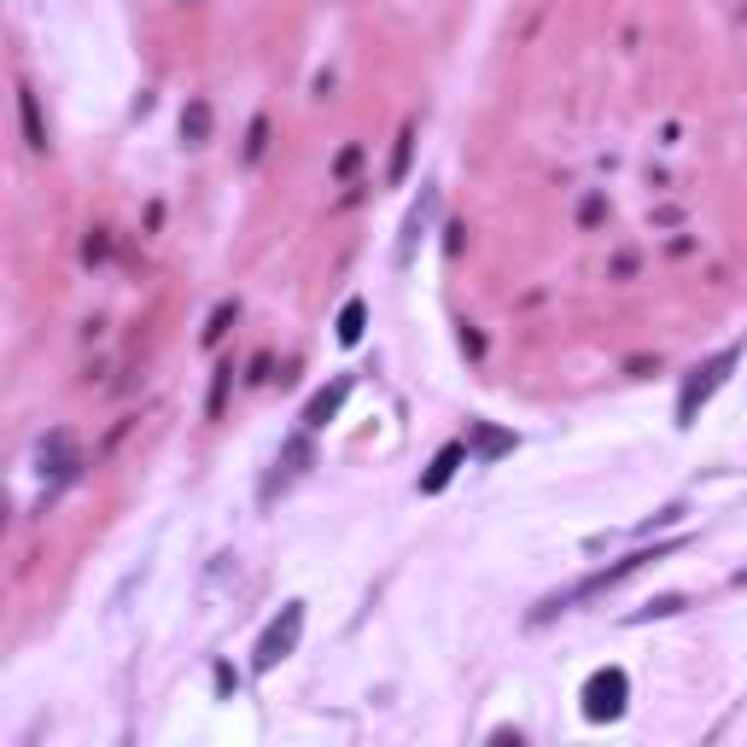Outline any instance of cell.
Segmentation results:
<instances>
[{
    "mask_svg": "<svg viewBox=\"0 0 747 747\" xmlns=\"http://www.w3.org/2000/svg\"><path fill=\"white\" fill-rule=\"evenodd\" d=\"M410 141H415V129H403L398 134V158H392V181H403V169H410Z\"/></svg>",
    "mask_w": 747,
    "mask_h": 747,
    "instance_id": "7c38bea8",
    "label": "cell"
},
{
    "mask_svg": "<svg viewBox=\"0 0 747 747\" xmlns=\"http://www.w3.org/2000/svg\"><path fill=\"white\" fill-rule=\"evenodd\" d=\"M205 123H211V111H205V106H193V111L181 117V134H193V141H199V134H205Z\"/></svg>",
    "mask_w": 747,
    "mask_h": 747,
    "instance_id": "4fadbf2b",
    "label": "cell"
},
{
    "mask_svg": "<svg viewBox=\"0 0 747 747\" xmlns=\"http://www.w3.org/2000/svg\"><path fill=\"white\" fill-rule=\"evenodd\" d=\"M304 462H310V438H293V444H286V467H281L269 485H263V497H275V485H286V479H293V473H298Z\"/></svg>",
    "mask_w": 747,
    "mask_h": 747,
    "instance_id": "30bf717a",
    "label": "cell"
},
{
    "mask_svg": "<svg viewBox=\"0 0 747 747\" xmlns=\"http://www.w3.org/2000/svg\"><path fill=\"white\" fill-rule=\"evenodd\" d=\"M742 363V345H724L719 356H707V363H695L689 368V380H684V392H677V427H695V415H701V403L719 392V386L730 380V368Z\"/></svg>",
    "mask_w": 747,
    "mask_h": 747,
    "instance_id": "6da1fadb",
    "label": "cell"
},
{
    "mask_svg": "<svg viewBox=\"0 0 747 747\" xmlns=\"http://www.w3.org/2000/svg\"><path fill=\"white\" fill-rule=\"evenodd\" d=\"M19 106H24V134H29V146H47V129H42V117H36V94L29 88H19Z\"/></svg>",
    "mask_w": 747,
    "mask_h": 747,
    "instance_id": "8fae6325",
    "label": "cell"
},
{
    "mask_svg": "<svg viewBox=\"0 0 747 747\" xmlns=\"http://www.w3.org/2000/svg\"><path fill=\"white\" fill-rule=\"evenodd\" d=\"M672 549H677V543H672ZM654 555H660V549H654ZM654 555H649V549H642V555H625V560H619V567H607V572H590V579H579V584H572V590H560V596H549V602H543V607H537V614H532V619L543 625V619H555V614H567V607H572V602H584V596H602V590H614L619 579H631V572L642 567V560H654Z\"/></svg>",
    "mask_w": 747,
    "mask_h": 747,
    "instance_id": "3957f363",
    "label": "cell"
},
{
    "mask_svg": "<svg viewBox=\"0 0 747 747\" xmlns=\"http://www.w3.org/2000/svg\"><path fill=\"white\" fill-rule=\"evenodd\" d=\"M298 637H304V602H286L281 614L263 625L258 654H251V672H275L286 654H298Z\"/></svg>",
    "mask_w": 747,
    "mask_h": 747,
    "instance_id": "7a4b0ae2",
    "label": "cell"
},
{
    "mask_svg": "<svg viewBox=\"0 0 747 747\" xmlns=\"http://www.w3.org/2000/svg\"><path fill=\"white\" fill-rule=\"evenodd\" d=\"M363 328H368V304L363 298H345V310H339V345H363Z\"/></svg>",
    "mask_w": 747,
    "mask_h": 747,
    "instance_id": "9c48e42d",
    "label": "cell"
},
{
    "mask_svg": "<svg viewBox=\"0 0 747 747\" xmlns=\"http://www.w3.org/2000/svg\"><path fill=\"white\" fill-rule=\"evenodd\" d=\"M625 701H631V677H625L619 666H602V672H590V684H584V719L590 724H607V719H619Z\"/></svg>",
    "mask_w": 747,
    "mask_h": 747,
    "instance_id": "277c9868",
    "label": "cell"
},
{
    "mask_svg": "<svg viewBox=\"0 0 747 747\" xmlns=\"http://www.w3.org/2000/svg\"><path fill=\"white\" fill-rule=\"evenodd\" d=\"M432 216H438V181H427V187H420V199H415L410 223H403V240H398V269H410L415 246L427 240V228H432Z\"/></svg>",
    "mask_w": 747,
    "mask_h": 747,
    "instance_id": "5b68a950",
    "label": "cell"
},
{
    "mask_svg": "<svg viewBox=\"0 0 747 747\" xmlns=\"http://www.w3.org/2000/svg\"><path fill=\"white\" fill-rule=\"evenodd\" d=\"M462 462H467V444H444V450H438L432 467L420 473V497H438V490L455 479V467H462Z\"/></svg>",
    "mask_w": 747,
    "mask_h": 747,
    "instance_id": "52a82bcc",
    "label": "cell"
},
{
    "mask_svg": "<svg viewBox=\"0 0 747 747\" xmlns=\"http://www.w3.org/2000/svg\"><path fill=\"white\" fill-rule=\"evenodd\" d=\"M345 398H351V374H339L333 386H321V392L310 398V410H304V427H310V432H316V427H328V420L339 415V403H345Z\"/></svg>",
    "mask_w": 747,
    "mask_h": 747,
    "instance_id": "8992f818",
    "label": "cell"
},
{
    "mask_svg": "<svg viewBox=\"0 0 747 747\" xmlns=\"http://www.w3.org/2000/svg\"><path fill=\"white\" fill-rule=\"evenodd\" d=\"M514 450V432H497V427H467V455H479V462H497V455Z\"/></svg>",
    "mask_w": 747,
    "mask_h": 747,
    "instance_id": "ba28073f",
    "label": "cell"
}]
</instances>
